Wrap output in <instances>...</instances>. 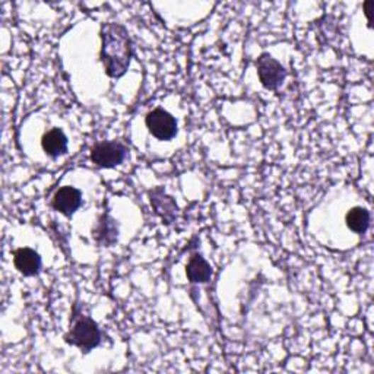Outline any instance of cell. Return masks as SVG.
Listing matches in <instances>:
<instances>
[{
    "label": "cell",
    "mask_w": 374,
    "mask_h": 374,
    "mask_svg": "<svg viewBox=\"0 0 374 374\" xmlns=\"http://www.w3.org/2000/svg\"><path fill=\"white\" fill-rule=\"evenodd\" d=\"M72 320V327H70V331L64 336L66 342L78 346L84 353H89L92 348L98 346V344L101 342V332L98 324L91 317L84 314H75Z\"/></svg>",
    "instance_id": "2"
},
{
    "label": "cell",
    "mask_w": 374,
    "mask_h": 374,
    "mask_svg": "<svg viewBox=\"0 0 374 374\" xmlns=\"http://www.w3.org/2000/svg\"><path fill=\"white\" fill-rule=\"evenodd\" d=\"M345 222L351 231L357 234H364L370 225V212L363 206H356L345 217Z\"/></svg>",
    "instance_id": "12"
},
{
    "label": "cell",
    "mask_w": 374,
    "mask_h": 374,
    "mask_svg": "<svg viewBox=\"0 0 374 374\" xmlns=\"http://www.w3.org/2000/svg\"><path fill=\"white\" fill-rule=\"evenodd\" d=\"M371 5H373L371 2H366V4H364V12H366L367 19H370V6H371Z\"/></svg>",
    "instance_id": "13"
},
{
    "label": "cell",
    "mask_w": 374,
    "mask_h": 374,
    "mask_svg": "<svg viewBox=\"0 0 374 374\" xmlns=\"http://www.w3.org/2000/svg\"><path fill=\"white\" fill-rule=\"evenodd\" d=\"M52 205L64 217H72L82 205V193L75 187L63 186L55 193Z\"/></svg>",
    "instance_id": "6"
},
{
    "label": "cell",
    "mask_w": 374,
    "mask_h": 374,
    "mask_svg": "<svg viewBox=\"0 0 374 374\" xmlns=\"http://www.w3.org/2000/svg\"><path fill=\"white\" fill-rule=\"evenodd\" d=\"M151 203L154 205L155 210L159 215L162 214V209H166L164 210V217H162L164 221L171 222L174 220L176 212H177V206H176L174 200L164 193L161 189H155L151 193Z\"/></svg>",
    "instance_id": "11"
},
{
    "label": "cell",
    "mask_w": 374,
    "mask_h": 374,
    "mask_svg": "<svg viewBox=\"0 0 374 374\" xmlns=\"http://www.w3.org/2000/svg\"><path fill=\"white\" fill-rule=\"evenodd\" d=\"M133 49L128 30L120 23H104L101 28V62L110 78L123 76L130 66Z\"/></svg>",
    "instance_id": "1"
},
{
    "label": "cell",
    "mask_w": 374,
    "mask_h": 374,
    "mask_svg": "<svg viewBox=\"0 0 374 374\" xmlns=\"http://www.w3.org/2000/svg\"><path fill=\"white\" fill-rule=\"evenodd\" d=\"M256 66L257 75H259V79L266 89H278L287 78L285 67L268 53H264L257 59Z\"/></svg>",
    "instance_id": "4"
},
{
    "label": "cell",
    "mask_w": 374,
    "mask_h": 374,
    "mask_svg": "<svg viewBox=\"0 0 374 374\" xmlns=\"http://www.w3.org/2000/svg\"><path fill=\"white\" fill-rule=\"evenodd\" d=\"M92 234L100 246L110 247L117 242V237H119V228H117L115 221L110 215L104 214L98 220V224L94 228Z\"/></svg>",
    "instance_id": "8"
},
{
    "label": "cell",
    "mask_w": 374,
    "mask_h": 374,
    "mask_svg": "<svg viewBox=\"0 0 374 374\" xmlns=\"http://www.w3.org/2000/svg\"><path fill=\"white\" fill-rule=\"evenodd\" d=\"M186 275L192 284H205L212 276V269L200 254H193L186 266Z\"/></svg>",
    "instance_id": "10"
},
{
    "label": "cell",
    "mask_w": 374,
    "mask_h": 374,
    "mask_svg": "<svg viewBox=\"0 0 374 374\" xmlns=\"http://www.w3.org/2000/svg\"><path fill=\"white\" fill-rule=\"evenodd\" d=\"M41 147L47 155L52 157V158H57V157L66 154V151H67V137L63 133V130H60L57 128L52 129L42 136Z\"/></svg>",
    "instance_id": "9"
},
{
    "label": "cell",
    "mask_w": 374,
    "mask_h": 374,
    "mask_svg": "<svg viewBox=\"0 0 374 374\" xmlns=\"http://www.w3.org/2000/svg\"><path fill=\"white\" fill-rule=\"evenodd\" d=\"M147 128L151 135L159 140H170L177 135V122L174 117L162 108H155L147 114Z\"/></svg>",
    "instance_id": "5"
},
{
    "label": "cell",
    "mask_w": 374,
    "mask_h": 374,
    "mask_svg": "<svg viewBox=\"0 0 374 374\" xmlns=\"http://www.w3.org/2000/svg\"><path fill=\"white\" fill-rule=\"evenodd\" d=\"M128 148L122 142H101L91 149V159L101 169H113L126 159Z\"/></svg>",
    "instance_id": "3"
},
{
    "label": "cell",
    "mask_w": 374,
    "mask_h": 374,
    "mask_svg": "<svg viewBox=\"0 0 374 374\" xmlns=\"http://www.w3.org/2000/svg\"><path fill=\"white\" fill-rule=\"evenodd\" d=\"M15 268L26 276L37 275L41 269V257L33 249H18L13 254Z\"/></svg>",
    "instance_id": "7"
}]
</instances>
